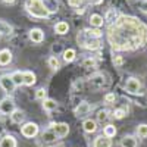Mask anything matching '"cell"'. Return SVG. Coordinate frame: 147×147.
Returning <instances> with one entry per match:
<instances>
[{"instance_id":"obj_3","label":"cell","mask_w":147,"mask_h":147,"mask_svg":"<svg viewBox=\"0 0 147 147\" xmlns=\"http://www.w3.org/2000/svg\"><path fill=\"white\" fill-rule=\"evenodd\" d=\"M27 9L35 18H47L49 10L44 7L41 0H27Z\"/></svg>"},{"instance_id":"obj_21","label":"cell","mask_w":147,"mask_h":147,"mask_svg":"<svg viewBox=\"0 0 147 147\" xmlns=\"http://www.w3.org/2000/svg\"><path fill=\"white\" fill-rule=\"evenodd\" d=\"M103 16H100V15H97V13H93L91 16H90V24L94 27V28H100L102 25H103Z\"/></svg>"},{"instance_id":"obj_36","label":"cell","mask_w":147,"mask_h":147,"mask_svg":"<svg viewBox=\"0 0 147 147\" xmlns=\"http://www.w3.org/2000/svg\"><path fill=\"white\" fill-rule=\"evenodd\" d=\"M84 2H85V0H68L69 6H72V7H80V5L84 3Z\"/></svg>"},{"instance_id":"obj_38","label":"cell","mask_w":147,"mask_h":147,"mask_svg":"<svg viewBox=\"0 0 147 147\" xmlns=\"http://www.w3.org/2000/svg\"><path fill=\"white\" fill-rule=\"evenodd\" d=\"M91 2V5H100V3H103V0H90Z\"/></svg>"},{"instance_id":"obj_2","label":"cell","mask_w":147,"mask_h":147,"mask_svg":"<svg viewBox=\"0 0 147 147\" xmlns=\"http://www.w3.org/2000/svg\"><path fill=\"white\" fill-rule=\"evenodd\" d=\"M77 41H78V44L81 47H85V49H88V50H97V49H100V46H102L100 38H93V37H88L87 34H85V31L78 32Z\"/></svg>"},{"instance_id":"obj_37","label":"cell","mask_w":147,"mask_h":147,"mask_svg":"<svg viewBox=\"0 0 147 147\" xmlns=\"http://www.w3.org/2000/svg\"><path fill=\"white\" fill-rule=\"evenodd\" d=\"M113 63H115L116 66H121L122 63H124V57H122V56H115V57H113Z\"/></svg>"},{"instance_id":"obj_7","label":"cell","mask_w":147,"mask_h":147,"mask_svg":"<svg viewBox=\"0 0 147 147\" xmlns=\"http://www.w3.org/2000/svg\"><path fill=\"white\" fill-rule=\"evenodd\" d=\"M125 88L131 94H138L141 91V82L138 78H129L125 84Z\"/></svg>"},{"instance_id":"obj_8","label":"cell","mask_w":147,"mask_h":147,"mask_svg":"<svg viewBox=\"0 0 147 147\" xmlns=\"http://www.w3.org/2000/svg\"><path fill=\"white\" fill-rule=\"evenodd\" d=\"M52 131L57 136V138H63L68 136V132H69V125L66 124V122H59V124H55Z\"/></svg>"},{"instance_id":"obj_17","label":"cell","mask_w":147,"mask_h":147,"mask_svg":"<svg viewBox=\"0 0 147 147\" xmlns=\"http://www.w3.org/2000/svg\"><path fill=\"white\" fill-rule=\"evenodd\" d=\"M41 140H43L44 143H47V144H52V143H55V141L57 140V136H56L52 129H49V131H44V132H43Z\"/></svg>"},{"instance_id":"obj_30","label":"cell","mask_w":147,"mask_h":147,"mask_svg":"<svg viewBox=\"0 0 147 147\" xmlns=\"http://www.w3.org/2000/svg\"><path fill=\"white\" fill-rule=\"evenodd\" d=\"M137 134H138V137L146 138V137H147V125H146V124L138 125V128H137Z\"/></svg>"},{"instance_id":"obj_6","label":"cell","mask_w":147,"mask_h":147,"mask_svg":"<svg viewBox=\"0 0 147 147\" xmlns=\"http://www.w3.org/2000/svg\"><path fill=\"white\" fill-rule=\"evenodd\" d=\"M15 109H16L15 107V102L12 99H9V97H6V99H3L2 102H0V113L10 115Z\"/></svg>"},{"instance_id":"obj_14","label":"cell","mask_w":147,"mask_h":147,"mask_svg":"<svg viewBox=\"0 0 147 147\" xmlns=\"http://www.w3.org/2000/svg\"><path fill=\"white\" fill-rule=\"evenodd\" d=\"M12 62V53L10 50L7 49H3V50H0V65L2 66H6Z\"/></svg>"},{"instance_id":"obj_25","label":"cell","mask_w":147,"mask_h":147,"mask_svg":"<svg viewBox=\"0 0 147 147\" xmlns=\"http://www.w3.org/2000/svg\"><path fill=\"white\" fill-rule=\"evenodd\" d=\"M10 78H12V81H13V84L16 85H24V78H22V72H19V71H15L13 74L10 75Z\"/></svg>"},{"instance_id":"obj_29","label":"cell","mask_w":147,"mask_h":147,"mask_svg":"<svg viewBox=\"0 0 147 147\" xmlns=\"http://www.w3.org/2000/svg\"><path fill=\"white\" fill-rule=\"evenodd\" d=\"M47 63H49V66H50L53 71H56V69L59 68V60H57V57H56V56H50V57H49Z\"/></svg>"},{"instance_id":"obj_41","label":"cell","mask_w":147,"mask_h":147,"mask_svg":"<svg viewBox=\"0 0 147 147\" xmlns=\"http://www.w3.org/2000/svg\"><path fill=\"white\" fill-rule=\"evenodd\" d=\"M146 2H147V0H146Z\"/></svg>"},{"instance_id":"obj_15","label":"cell","mask_w":147,"mask_h":147,"mask_svg":"<svg viewBox=\"0 0 147 147\" xmlns=\"http://www.w3.org/2000/svg\"><path fill=\"white\" fill-rule=\"evenodd\" d=\"M82 128H84L85 132L93 134V132H96V129H97V122H96L94 119H85V121L82 122Z\"/></svg>"},{"instance_id":"obj_33","label":"cell","mask_w":147,"mask_h":147,"mask_svg":"<svg viewBox=\"0 0 147 147\" xmlns=\"http://www.w3.org/2000/svg\"><path fill=\"white\" fill-rule=\"evenodd\" d=\"M127 113H128V112H125V110L122 109V107H119V109H115L113 116H115V119H122V118L127 116Z\"/></svg>"},{"instance_id":"obj_16","label":"cell","mask_w":147,"mask_h":147,"mask_svg":"<svg viewBox=\"0 0 147 147\" xmlns=\"http://www.w3.org/2000/svg\"><path fill=\"white\" fill-rule=\"evenodd\" d=\"M94 147H112V141L102 134V136H99L94 140Z\"/></svg>"},{"instance_id":"obj_28","label":"cell","mask_w":147,"mask_h":147,"mask_svg":"<svg viewBox=\"0 0 147 147\" xmlns=\"http://www.w3.org/2000/svg\"><path fill=\"white\" fill-rule=\"evenodd\" d=\"M77 56V52L74 50V49H68V50L63 52V60L65 62H72L74 59H75Z\"/></svg>"},{"instance_id":"obj_1","label":"cell","mask_w":147,"mask_h":147,"mask_svg":"<svg viewBox=\"0 0 147 147\" xmlns=\"http://www.w3.org/2000/svg\"><path fill=\"white\" fill-rule=\"evenodd\" d=\"M146 27L132 16L122 15L118 18L115 25L109 28V41L113 49L125 50L144 44Z\"/></svg>"},{"instance_id":"obj_26","label":"cell","mask_w":147,"mask_h":147,"mask_svg":"<svg viewBox=\"0 0 147 147\" xmlns=\"http://www.w3.org/2000/svg\"><path fill=\"white\" fill-rule=\"evenodd\" d=\"M118 18H119V15H118L116 9H110V10H107L105 21H107V22H116V21H118Z\"/></svg>"},{"instance_id":"obj_13","label":"cell","mask_w":147,"mask_h":147,"mask_svg":"<svg viewBox=\"0 0 147 147\" xmlns=\"http://www.w3.org/2000/svg\"><path fill=\"white\" fill-rule=\"evenodd\" d=\"M9 116H10V121L13 122V124H21V122H24V119H25V113H24L21 109H15Z\"/></svg>"},{"instance_id":"obj_10","label":"cell","mask_w":147,"mask_h":147,"mask_svg":"<svg viewBox=\"0 0 147 147\" xmlns=\"http://www.w3.org/2000/svg\"><path fill=\"white\" fill-rule=\"evenodd\" d=\"M90 85L94 88H102L103 85H105V77H103V74H94V75L90 78Z\"/></svg>"},{"instance_id":"obj_20","label":"cell","mask_w":147,"mask_h":147,"mask_svg":"<svg viewBox=\"0 0 147 147\" xmlns=\"http://www.w3.org/2000/svg\"><path fill=\"white\" fill-rule=\"evenodd\" d=\"M0 147H16V140L12 136H5L0 140Z\"/></svg>"},{"instance_id":"obj_4","label":"cell","mask_w":147,"mask_h":147,"mask_svg":"<svg viewBox=\"0 0 147 147\" xmlns=\"http://www.w3.org/2000/svg\"><path fill=\"white\" fill-rule=\"evenodd\" d=\"M0 87H2V90L7 94L10 93H13L15 88H16V85L13 84V81H12L10 75H7V74H3L2 77H0Z\"/></svg>"},{"instance_id":"obj_32","label":"cell","mask_w":147,"mask_h":147,"mask_svg":"<svg viewBox=\"0 0 147 147\" xmlns=\"http://www.w3.org/2000/svg\"><path fill=\"white\" fill-rule=\"evenodd\" d=\"M0 32H2V34H10L12 32V27L7 25L6 22L0 21Z\"/></svg>"},{"instance_id":"obj_31","label":"cell","mask_w":147,"mask_h":147,"mask_svg":"<svg viewBox=\"0 0 147 147\" xmlns=\"http://www.w3.org/2000/svg\"><path fill=\"white\" fill-rule=\"evenodd\" d=\"M35 99L37 100H44V99H47V91H46V88H38L35 91Z\"/></svg>"},{"instance_id":"obj_34","label":"cell","mask_w":147,"mask_h":147,"mask_svg":"<svg viewBox=\"0 0 147 147\" xmlns=\"http://www.w3.org/2000/svg\"><path fill=\"white\" fill-rule=\"evenodd\" d=\"M82 66H84V68H93V66H96V60H94L93 57H87V59H84Z\"/></svg>"},{"instance_id":"obj_19","label":"cell","mask_w":147,"mask_h":147,"mask_svg":"<svg viewBox=\"0 0 147 147\" xmlns=\"http://www.w3.org/2000/svg\"><path fill=\"white\" fill-rule=\"evenodd\" d=\"M69 31V25H68V22H63V21H60L57 22L56 25H55V32L59 34V35H63Z\"/></svg>"},{"instance_id":"obj_35","label":"cell","mask_w":147,"mask_h":147,"mask_svg":"<svg viewBox=\"0 0 147 147\" xmlns=\"http://www.w3.org/2000/svg\"><path fill=\"white\" fill-rule=\"evenodd\" d=\"M115 99H116V96H115L113 93H107V94L105 96V102H106V103H113Z\"/></svg>"},{"instance_id":"obj_5","label":"cell","mask_w":147,"mask_h":147,"mask_svg":"<svg viewBox=\"0 0 147 147\" xmlns=\"http://www.w3.org/2000/svg\"><path fill=\"white\" fill-rule=\"evenodd\" d=\"M21 134L25 138H32L38 134V125L34 124V122H27V124L21 128Z\"/></svg>"},{"instance_id":"obj_27","label":"cell","mask_w":147,"mask_h":147,"mask_svg":"<svg viewBox=\"0 0 147 147\" xmlns=\"http://www.w3.org/2000/svg\"><path fill=\"white\" fill-rule=\"evenodd\" d=\"M109 119V112L106 109H102L97 112V122H100V124H105V122H107Z\"/></svg>"},{"instance_id":"obj_24","label":"cell","mask_w":147,"mask_h":147,"mask_svg":"<svg viewBox=\"0 0 147 147\" xmlns=\"http://www.w3.org/2000/svg\"><path fill=\"white\" fill-rule=\"evenodd\" d=\"M103 136H105V137H107V138L115 137V136H116V128H115V125H112V124L106 125V127H105V129H103Z\"/></svg>"},{"instance_id":"obj_22","label":"cell","mask_w":147,"mask_h":147,"mask_svg":"<svg viewBox=\"0 0 147 147\" xmlns=\"http://www.w3.org/2000/svg\"><path fill=\"white\" fill-rule=\"evenodd\" d=\"M43 107H44V110H47V112H52V110L57 109V103L53 99H44L43 100Z\"/></svg>"},{"instance_id":"obj_9","label":"cell","mask_w":147,"mask_h":147,"mask_svg":"<svg viewBox=\"0 0 147 147\" xmlns=\"http://www.w3.org/2000/svg\"><path fill=\"white\" fill-rule=\"evenodd\" d=\"M90 110H91L90 103H87V102H81V103L75 107L74 113H75L77 118H84V116H87V115L90 113Z\"/></svg>"},{"instance_id":"obj_40","label":"cell","mask_w":147,"mask_h":147,"mask_svg":"<svg viewBox=\"0 0 147 147\" xmlns=\"http://www.w3.org/2000/svg\"><path fill=\"white\" fill-rule=\"evenodd\" d=\"M0 38H2V32H0Z\"/></svg>"},{"instance_id":"obj_12","label":"cell","mask_w":147,"mask_h":147,"mask_svg":"<svg viewBox=\"0 0 147 147\" xmlns=\"http://www.w3.org/2000/svg\"><path fill=\"white\" fill-rule=\"evenodd\" d=\"M30 40L32 43H41L44 40V32L40 28H32L30 31Z\"/></svg>"},{"instance_id":"obj_18","label":"cell","mask_w":147,"mask_h":147,"mask_svg":"<svg viewBox=\"0 0 147 147\" xmlns=\"http://www.w3.org/2000/svg\"><path fill=\"white\" fill-rule=\"evenodd\" d=\"M121 146L122 147H137V138L134 136H125L121 140Z\"/></svg>"},{"instance_id":"obj_11","label":"cell","mask_w":147,"mask_h":147,"mask_svg":"<svg viewBox=\"0 0 147 147\" xmlns=\"http://www.w3.org/2000/svg\"><path fill=\"white\" fill-rule=\"evenodd\" d=\"M22 78H24V85H28V87H32V85L35 84V81H37L35 74L32 71H24Z\"/></svg>"},{"instance_id":"obj_23","label":"cell","mask_w":147,"mask_h":147,"mask_svg":"<svg viewBox=\"0 0 147 147\" xmlns=\"http://www.w3.org/2000/svg\"><path fill=\"white\" fill-rule=\"evenodd\" d=\"M44 7L49 10V13L50 12H57V2L56 0H41Z\"/></svg>"},{"instance_id":"obj_39","label":"cell","mask_w":147,"mask_h":147,"mask_svg":"<svg viewBox=\"0 0 147 147\" xmlns=\"http://www.w3.org/2000/svg\"><path fill=\"white\" fill-rule=\"evenodd\" d=\"M3 2H5V3H13L15 0H3Z\"/></svg>"}]
</instances>
